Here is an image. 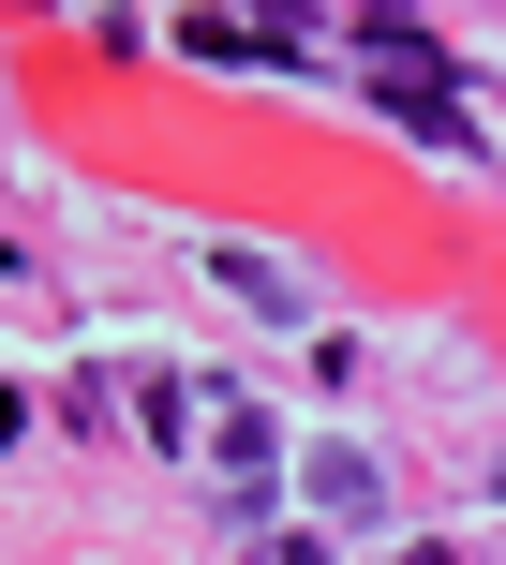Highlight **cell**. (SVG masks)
<instances>
[{"mask_svg": "<svg viewBox=\"0 0 506 565\" xmlns=\"http://www.w3.org/2000/svg\"><path fill=\"white\" fill-rule=\"evenodd\" d=\"M298 491H313L328 521H372V507H388V477H372L358 447H313V461H298Z\"/></svg>", "mask_w": 506, "mask_h": 565, "instance_id": "cell-1", "label": "cell"}, {"mask_svg": "<svg viewBox=\"0 0 506 565\" xmlns=\"http://www.w3.org/2000/svg\"><path fill=\"white\" fill-rule=\"evenodd\" d=\"M418 565H447V551H418Z\"/></svg>", "mask_w": 506, "mask_h": 565, "instance_id": "cell-3", "label": "cell"}, {"mask_svg": "<svg viewBox=\"0 0 506 565\" xmlns=\"http://www.w3.org/2000/svg\"><path fill=\"white\" fill-rule=\"evenodd\" d=\"M224 282H239V312H283V328L313 312V282L283 268V254H224Z\"/></svg>", "mask_w": 506, "mask_h": 565, "instance_id": "cell-2", "label": "cell"}]
</instances>
